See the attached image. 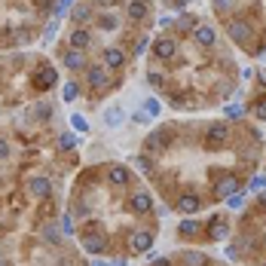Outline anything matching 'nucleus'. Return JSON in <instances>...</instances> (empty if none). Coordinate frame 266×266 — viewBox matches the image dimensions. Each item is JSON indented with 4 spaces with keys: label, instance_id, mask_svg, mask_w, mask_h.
Returning <instances> with one entry per match:
<instances>
[{
    "label": "nucleus",
    "instance_id": "f257e3e1",
    "mask_svg": "<svg viewBox=\"0 0 266 266\" xmlns=\"http://www.w3.org/2000/svg\"><path fill=\"white\" fill-rule=\"evenodd\" d=\"M226 34H229V40H233L236 46H248L251 43V25L248 21H242V19H233V21H226Z\"/></svg>",
    "mask_w": 266,
    "mask_h": 266
},
{
    "label": "nucleus",
    "instance_id": "f03ea898",
    "mask_svg": "<svg viewBox=\"0 0 266 266\" xmlns=\"http://www.w3.org/2000/svg\"><path fill=\"white\" fill-rule=\"evenodd\" d=\"M205 141H208V147L226 144L229 141V125L226 123H211V125H208V132H205Z\"/></svg>",
    "mask_w": 266,
    "mask_h": 266
},
{
    "label": "nucleus",
    "instance_id": "7ed1b4c3",
    "mask_svg": "<svg viewBox=\"0 0 266 266\" xmlns=\"http://www.w3.org/2000/svg\"><path fill=\"white\" fill-rule=\"evenodd\" d=\"M129 208L135 214H147V211H153V196H150L147 190H138L129 196Z\"/></svg>",
    "mask_w": 266,
    "mask_h": 266
},
{
    "label": "nucleus",
    "instance_id": "20e7f679",
    "mask_svg": "<svg viewBox=\"0 0 266 266\" xmlns=\"http://www.w3.org/2000/svg\"><path fill=\"white\" fill-rule=\"evenodd\" d=\"M193 43L202 46V49H208V46L217 43V31H214L211 25H196V28H193Z\"/></svg>",
    "mask_w": 266,
    "mask_h": 266
},
{
    "label": "nucleus",
    "instance_id": "39448f33",
    "mask_svg": "<svg viewBox=\"0 0 266 266\" xmlns=\"http://www.w3.org/2000/svg\"><path fill=\"white\" fill-rule=\"evenodd\" d=\"M61 64L67 67V71H86L89 67V59H86V52H80V49H67L61 55Z\"/></svg>",
    "mask_w": 266,
    "mask_h": 266
},
{
    "label": "nucleus",
    "instance_id": "423d86ee",
    "mask_svg": "<svg viewBox=\"0 0 266 266\" xmlns=\"http://www.w3.org/2000/svg\"><path fill=\"white\" fill-rule=\"evenodd\" d=\"M214 193L221 196V199H229V196H236V193H239V178H236V175H224L221 181H217Z\"/></svg>",
    "mask_w": 266,
    "mask_h": 266
},
{
    "label": "nucleus",
    "instance_id": "0eeeda50",
    "mask_svg": "<svg viewBox=\"0 0 266 266\" xmlns=\"http://www.w3.org/2000/svg\"><path fill=\"white\" fill-rule=\"evenodd\" d=\"M199 208H202V199L196 193H181L178 196V211L181 214H196Z\"/></svg>",
    "mask_w": 266,
    "mask_h": 266
},
{
    "label": "nucleus",
    "instance_id": "6e6552de",
    "mask_svg": "<svg viewBox=\"0 0 266 266\" xmlns=\"http://www.w3.org/2000/svg\"><path fill=\"white\" fill-rule=\"evenodd\" d=\"M67 43H71V49L86 52V49H89V43H92V34H89L86 28H74V31H71V37H67Z\"/></svg>",
    "mask_w": 266,
    "mask_h": 266
},
{
    "label": "nucleus",
    "instance_id": "1a4fd4ad",
    "mask_svg": "<svg viewBox=\"0 0 266 266\" xmlns=\"http://www.w3.org/2000/svg\"><path fill=\"white\" fill-rule=\"evenodd\" d=\"M28 193H34L37 199H46V196L52 193V184H49V178H31V181H28Z\"/></svg>",
    "mask_w": 266,
    "mask_h": 266
},
{
    "label": "nucleus",
    "instance_id": "9d476101",
    "mask_svg": "<svg viewBox=\"0 0 266 266\" xmlns=\"http://www.w3.org/2000/svg\"><path fill=\"white\" fill-rule=\"evenodd\" d=\"M150 245H153V233H147V229H138V233L132 236V251L135 254L150 251Z\"/></svg>",
    "mask_w": 266,
    "mask_h": 266
},
{
    "label": "nucleus",
    "instance_id": "9b49d317",
    "mask_svg": "<svg viewBox=\"0 0 266 266\" xmlns=\"http://www.w3.org/2000/svg\"><path fill=\"white\" fill-rule=\"evenodd\" d=\"M123 64H125V55H123V49H117V46H107V49H104V67L117 71V67H123Z\"/></svg>",
    "mask_w": 266,
    "mask_h": 266
},
{
    "label": "nucleus",
    "instance_id": "f8f14e48",
    "mask_svg": "<svg viewBox=\"0 0 266 266\" xmlns=\"http://www.w3.org/2000/svg\"><path fill=\"white\" fill-rule=\"evenodd\" d=\"M107 181L113 187H125V184H129V168L125 165H107Z\"/></svg>",
    "mask_w": 266,
    "mask_h": 266
},
{
    "label": "nucleus",
    "instance_id": "ddd939ff",
    "mask_svg": "<svg viewBox=\"0 0 266 266\" xmlns=\"http://www.w3.org/2000/svg\"><path fill=\"white\" fill-rule=\"evenodd\" d=\"M104 248H107V242H104V236L98 233H89V236H83V251H89V254H101Z\"/></svg>",
    "mask_w": 266,
    "mask_h": 266
},
{
    "label": "nucleus",
    "instance_id": "4468645a",
    "mask_svg": "<svg viewBox=\"0 0 266 266\" xmlns=\"http://www.w3.org/2000/svg\"><path fill=\"white\" fill-rule=\"evenodd\" d=\"M165 141H168V129H156V132H150L147 135V150H153V153H156V150H163L165 147Z\"/></svg>",
    "mask_w": 266,
    "mask_h": 266
},
{
    "label": "nucleus",
    "instance_id": "2eb2a0df",
    "mask_svg": "<svg viewBox=\"0 0 266 266\" xmlns=\"http://www.w3.org/2000/svg\"><path fill=\"white\" fill-rule=\"evenodd\" d=\"M153 52L159 55V59H171V55L178 52V43L171 40V37H163V40H156V46H153Z\"/></svg>",
    "mask_w": 266,
    "mask_h": 266
},
{
    "label": "nucleus",
    "instance_id": "dca6fc26",
    "mask_svg": "<svg viewBox=\"0 0 266 266\" xmlns=\"http://www.w3.org/2000/svg\"><path fill=\"white\" fill-rule=\"evenodd\" d=\"M125 16L132 21H144L147 19V0H132V3L125 6Z\"/></svg>",
    "mask_w": 266,
    "mask_h": 266
},
{
    "label": "nucleus",
    "instance_id": "f3484780",
    "mask_svg": "<svg viewBox=\"0 0 266 266\" xmlns=\"http://www.w3.org/2000/svg\"><path fill=\"white\" fill-rule=\"evenodd\" d=\"M178 263H181V266H205L208 257H205L202 251H184L181 257H178Z\"/></svg>",
    "mask_w": 266,
    "mask_h": 266
},
{
    "label": "nucleus",
    "instance_id": "a211bd4d",
    "mask_svg": "<svg viewBox=\"0 0 266 266\" xmlns=\"http://www.w3.org/2000/svg\"><path fill=\"white\" fill-rule=\"evenodd\" d=\"M89 86L92 89H104V86H107V67H89Z\"/></svg>",
    "mask_w": 266,
    "mask_h": 266
},
{
    "label": "nucleus",
    "instance_id": "6ab92c4d",
    "mask_svg": "<svg viewBox=\"0 0 266 266\" xmlns=\"http://www.w3.org/2000/svg\"><path fill=\"white\" fill-rule=\"evenodd\" d=\"M55 83H59V74H55L52 67H43L37 74V89H52Z\"/></svg>",
    "mask_w": 266,
    "mask_h": 266
},
{
    "label": "nucleus",
    "instance_id": "aec40b11",
    "mask_svg": "<svg viewBox=\"0 0 266 266\" xmlns=\"http://www.w3.org/2000/svg\"><path fill=\"white\" fill-rule=\"evenodd\" d=\"M89 19H92V6H86V3H74V9H71V21H77V25H86Z\"/></svg>",
    "mask_w": 266,
    "mask_h": 266
},
{
    "label": "nucleus",
    "instance_id": "412c9836",
    "mask_svg": "<svg viewBox=\"0 0 266 266\" xmlns=\"http://www.w3.org/2000/svg\"><path fill=\"white\" fill-rule=\"evenodd\" d=\"M208 236H211L214 242H221L226 236V224L221 221V217H211V221H208Z\"/></svg>",
    "mask_w": 266,
    "mask_h": 266
},
{
    "label": "nucleus",
    "instance_id": "4be33fe9",
    "mask_svg": "<svg viewBox=\"0 0 266 266\" xmlns=\"http://www.w3.org/2000/svg\"><path fill=\"white\" fill-rule=\"evenodd\" d=\"M104 123H107L110 129H117V125L123 123V107H120V104H113V107H107V113H104Z\"/></svg>",
    "mask_w": 266,
    "mask_h": 266
},
{
    "label": "nucleus",
    "instance_id": "5701e85b",
    "mask_svg": "<svg viewBox=\"0 0 266 266\" xmlns=\"http://www.w3.org/2000/svg\"><path fill=\"white\" fill-rule=\"evenodd\" d=\"M178 233H181V236H196V233H199V221H193V217H187V221H181Z\"/></svg>",
    "mask_w": 266,
    "mask_h": 266
},
{
    "label": "nucleus",
    "instance_id": "b1692460",
    "mask_svg": "<svg viewBox=\"0 0 266 266\" xmlns=\"http://www.w3.org/2000/svg\"><path fill=\"white\" fill-rule=\"evenodd\" d=\"M77 144H80V138H77V135H71V132H64V135L59 138V147H61V150H74Z\"/></svg>",
    "mask_w": 266,
    "mask_h": 266
},
{
    "label": "nucleus",
    "instance_id": "393cba45",
    "mask_svg": "<svg viewBox=\"0 0 266 266\" xmlns=\"http://www.w3.org/2000/svg\"><path fill=\"white\" fill-rule=\"evenodd\" d=\"M159 110H163V104H159L156 98H147L144 101V113H147V117H159Z\"/></svg>",
    "mask_w": 266,
    "mask_h": 266
},
{
    "label": "nucleus",
    "instance_id": "a878e982",
    "mask_svg": "<svg viewBox=\"0 0 266 266\" xmlns=\"http://www.w3.org/2000/svg\"><path fill=\"white\" fill-rule=\"evenodd\" d=\"M61 92H64V95H61L64 101H74V98H80V86H77V83H64V89H61Z\"/></svg>",
    "mask_w": 266,
    "mask_h": 266
},
{
    "label": "nucleus",
    "instance_id": "bb28decb",
    "mask_svg": "<svg viewBox=\"0 0 266 266\" xmlns=\"http://www.w3.org/2000/svg\"><path fill=\"white\" fill-rule=\"evenodd\" d=\"M254 117H257V120H263V123H266V98H260L257 104H254Z\"/></svg>",
    "mask_w": 266,
    "mask_h": 266
},
{
    "label": "nucleus",
    "instance_id": "cd10ccee",
    "mask_svg": "<svg viewBox=\"0 0 266 266\" xmlns=\"http://www.w3.org/2000/svg\"><path fill=\"white\" fill-rule=\"evenodd\" d=\"M71 123H74V129H77V132H83V135L89 132V125H86V120H83V117H71Z\"/></svg>",
    "mask_w": 266,
    "mask_h": 266
},
{
    "label": "nucleus",
    "instance_id": "c85d7f7f",
    "mask_svg": "<svg viewBox=\"0 0 266 266\" xmlns=\"http://www.w3.org/2000/svg\"><path fill=\"white\" fill-rule=\"evenodd\" d=\"M147 83H150V86H156V89H159V86H163V83H165V80H163V77H159L156 71H150V74H147Z\"/></svg>",
    "mask_w": 266,
    "mask_h": 266
},
{
    "label": "nucleus",
    "instance_id": "c756f323",
    "mask_svg": "<svg viewBox=\"0 0 266 266\" xmlns=\"http://www.w3.org/2000/svg\"><path fill=\"white\" fill-rule=\"evenodd\" d=\"M135 165L141 168V171H150V168H153V163H150L147 156H138V159H135Z\"/></svg>",
    "mask_w": 266,
    "mask_h": 266
},
{
    "label": "nucleus",
    "instance_id": "7c9ffc66",
    "mask_svg": "<svg viewBox=\"0 0 266 266\" xmlns=\"http://www.w3.org/2000/svg\"><path fill=\"white\" fill-rule=\"evenodd\" d=\"M226 205L229 208H242V205H245V199H242V193H236V196H229V199H226Z\"/></svg>",
    "mask_w": 266,
    "mask_h": 266
},
{
    "label": "nucleus",
    "instance_id": "2f4dec72",
    "mask_svg": "<svg viewBox=\"0 0 266 266\" xmlns=\"http://www.w3.org/2000/svg\"><path fill=\"white\" fill-rule=\"evenodd\" d=\"M101 28L104 31H113V28H117V19H113V16H104L101 19Z\"/></svg>",
    "mask_w": 266,
    "mask_h": 266
},
{
    "label": "nucleus",
    "instance_id": "473e14b6",
    "mask_svg": "<svg viewBox=\"0 0 266 266\" xmlns=\"http://www.w3.org/2000/svg\"><path fill=\"white\" fill-rule=\"evenodd\" d=\"M229 6H233V0H214V9H217V13H226Z\"/></svg>",
    "mask_w": 266,
    "mask_h": 266
},
{
    "label": "nucleus",
    "instance_id": "72a5a7b5",
    "mask_svg": "<svg viewBox=\"0 0 266 266\" xmlns=\"http://www.w3.org/2000/svg\"><path fill=\"white\" fill-rule=\"evenodd\" d=\"M224 113H226L229 120H236V117H242V113H245V107H226Z\"/></svg>",
    "mask_w": 266,
    "mask_h": 266
},
{
    "label": "nucleus",
    "instance_id": "f704fd0d",
    "mask_svg": "<svg viewBox=\"0 0 266 266\" xmlns=\"http://www.w3.org/2000/svg\"><path fill=\"white\" fill-rule=\"evenodd\" d=\"M37 117H52V104H40V107H37Z\"/></svg>",
    "mask_w": 266,
    "mask_h": 266
},
{
    "label": "nucleus",
    "instance_id": "c9c22d12",
    "mask_svg": "<svg viewBox=\"0 0 266 266\" xmlns=\"http://www.w3.org/2000/svg\"><path fill=\"white\" fill-rule=\"evenodd\" d=\"M147 46H150V37H141V40H138V46H135V52H138V55H141V52L147 49Z\"/></svg>",
    "mask_w": 266,
    "mask_h": 266
},
{
    "label": "nucleus",
    "instance_id": "e433bc0d",
    "mask_svg": "<svg viewBox=\"0 0 266 266\" xmlns=\"http://www.w3.org/2000/svg\"><path fill=\"white\" fill-rule=\"evenodd\" d=\"M55 31H59V21H52V25L46 28V34H43V37H46V40H52V37H55Z\"/></svg>",
    "mask_w": 266,
    "mask_h": 266
},
{
    "label": "nucleus",
    "instance_id": "4c0bfd02",
    "mask_svg": "<svg viewBox=\"0 0 266 266\" xmlns=\"http://www.w3.org/2000/svg\"><path fill=\"white\" fill-rule=\"evenodd\" d=\"M9 156V144H6V138H0V159H6Z\"/></svg>",
    "mask_w": 266,
    "mask_h": 266
},
{
    "label": "nucleus",
    "instance_id": "58836bf2",
    "mask_svg": "<svg viewBox=\"0 0 266 266\" xmlns=\"http://www.w3.org/2000/svg\"><path fill=\"white\" fill-rule=\"evenodd\" d=\"M266 187V178H254L251 181V190H263Z\"/></svg>",
    "mask_w": 266,
    "mask_h": 266
},
{
    "label": "nucleus",
    "instance_id": "ea45409f",
    "mask_svg": "<svg viewBox=\"0 0 266 266\" xmlns=\"http://www.w3.org/2000/svg\"><path fill=\"white\" fill-rule=\"evenodd\" d=\"M71 6H74V0H61V3H59V13H67Z\"/></svg>",
    "mask_w": 266,
    "mask_h": 266
},
{
    "label": "nucleus",
    "instance_id": "a19ab883",
    "mask_svg": "<svg viewBox=\"0 0 266 266\" xmlns=\"http://www.w3.org/2000/svg\"><path fill=\"white\" fill-rule=\"evenodd\" d=\"M135 123H141V125H144V123H150V120H147V113H144V110H138V113H135Z\"/></svg>",
    "mask_w": 266,
    "mask_h": 266
},
{
    "label": "nucleus",
    "instance_id": "79ce46f5",
    "mask_svg": "<svg viewBox=\"0 0 266 266\" xmlns=\"http://www.w3.org/2000/svg\"><path fill=\"white\" fill-rule=\"evenodd\" d=\"M55 236H59V233H55V226H46V239L55 242Z\"/></svg>",
    "mask_w": 266,
    "mask_h": 266
},
{
    "label": "nucleus",
    "instance_id": "37998d69",
    "mask_svg": "<svg viewBox=\"0 0 266 266\" xmlns=\"http://www.w3.org/2000/svg\"><path fill=\"white\" fill-rule=\"evenodd\" d=\"M257 80H260V83H266V71H260V74H257Z\"/></svg>",
    "mask_w": 266,
    "mask_h": 266
},
{
    "label": "nucleus",
    "instance_id": "c03bdc74",
    "mask_svg": "<svg viewBox=\"0 0 266 266\" xmlns=\"http://www.w3.org/2000/svg\"><path fill=\"white\" fill-rule=\"evenodd\" d=\"M156 266H171V263L168 260H156Z\"/></svg>",
    "mask_w": 266,
    "mask_h": 266
},
{
    "label": "nucleus",
    "instance_id": "a18cd8bd",
    "mask_svg": "<svg viewBox=\"0 0 266 266\" xmlns=\"http://www.w3.org/2000/svg\"><path fill=\"white\" fill-rule=\"evenodd\" d=\"M260 205H266V190H263V193H260Z\"/></svg>",
    "mask_w": 266,
    "mask_h": 266
},
{
    "label": "nucleus",
    "instance_id": "49530a36",
    "mask_svg": "<svg viewBox=\"0 0 266 266\" xmlns=\"http://www.w3.org/2000/svg\"><path fill=\"white\" fill-rule=\"evenodd\" d=\"M92 266H110V263H104V260H95V263H92Z\"/></svg>",
    "mask_w": 266,
    "mask_h": 266
},
{
    "label": "nucleus",
    "instance_id": "de8ad7c7",
    "mask_svg": "<svg viewBox=\"0 0 266 266\" xmlns=\"http://www.w3.org/2000/svg\"><path fill=\"white\" fill-rule=\"evenodd\" d=\"M0 266H9V263H6V260H0Z\"/></svg>",
    "mask_w": 266,
    "mask_h": 266
},
{
    "label": "nucleus",
    "instance_id": "09e8293b",
    "mask_svg": "<svg viewBox=\"0 0 266 266\" xmlns=\"http://www.w3.org/2000/svg\"><path fill=\"white\" fill-rule=\"evenodd\" d=\"M113 266H125V263H113Z\"/></svg>",
    "mask_w": 266,
    "mask_h": 266
},
{
    "label": "nucleus",
    "instance_id": "8fccbe9b",
    "mask_svg": "<svg viewBox=\"0 0 266 266\" xmlns=\"http://www.w3.org/2000/svg\"><path fill=\"white\" fill-rule=\"evenodd\" d=\"M165 3H171V0H165Z\"/></svg>",
    "mask_w": 266,
    "mask_h": 266
}]
</instances>
